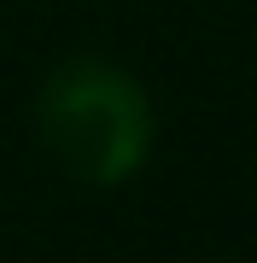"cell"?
I'll return each mask as SVG.
<instances>
[{
	"mask_svg": "<svg viewBox=\"0 0 257 263\" xmlns=\"http://www.w3.org/2000/svg\"><path fill=\"white\" fill-rule=\"evenodd\" d=\"M29 129L65 181L117 193L152 164L158 105L129 65L105 53H65L29 94Z\"/></svg>",
	"mask_w": 257,
	"mask_h": 263,
	"instance_id": "obj_1",
	"label": "cell"
}]
</instances>
